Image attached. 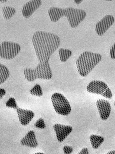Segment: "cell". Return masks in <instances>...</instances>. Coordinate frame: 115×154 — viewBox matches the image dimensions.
Segmentation results:
<instances>
[{
	"label": "cell",
	"mask_w": 115,
	"mask_h": 154,
	"mask_svg": "<svg viewBox=\"0 0 115 154\" xmlns=\"http://www.w3.org/2000/svg\"><path fill=\"white\" fill-rule=\"evenodd\" d=\"M59 55L60 60L63 62H65L71 57L72 52L70 50L67 49H60Z\"/></svg>",
	"instance_id": "obj_16"
},
{
	"label": "cell",
	"mask_w": 115,
	"mask_h": 154,
	"mask_svg": "<svg viewBox=\"0 0 115 154\" xmlns=\"http://www.w3.org/2000/svg\"><path fill=\"white\" fill-rule=\"evenodd\" d=\"M2 11L3 17L6 20H9L11 18L16 12L15 8L7 6L3 7Z\"/></svg>",
	"instance_id": "obj_15"
},
{
	"label": "cell",
	"mask_w": 115,
	"mask_h": 154,
	"mask_svg": "<svg viewBox=\"0 0 115 154\" xmlns=\"http://www.w3.org/2000/svg\"><path fill=\"white\" fill-rule=\"evenodd\" d=\"M21 144L22 146L32 148H36L38 146L36 136L33 131L28 132L26 135L21 141Z\"/></svg>",
	"instance_id": "obj_12"
},
{
	"label": "cell",
	"mask_w": 115,
	"mask_h": 154,
	"mask_svg": "<svg viewBox=\"0 0 115 154\" xmlns=\"http://www.w3.org/2000/svg\"><path fill=\"white\" fill-rule=\"evenodd\" d=\"M21 51L19 45L11 42H3L1 45V57L7 60L13 59Z\"/></svg>",
	"instance_id": "obj_6"
},
{
	"label": "cell",
	"mask_w": 115,
	"mask_h": 154,
	"mask_svg": "<svg viewBox=\"0 0 115 154\" xmlns=\"http://www.w3.org/2000/svg\"><path fill=\"white\" fill-rule=\"evenodd\" d=\"M115 19L111 15H107L97 23L95 31L99 35H103L105 32L114 24Z\"/></svg>",
	"instance_id": "obj_7"
},
{
	"label": "cell",
	"mask_w": 115,
	"mask_h": 154,
	"mask_svg": "<svg viewBox=\"0 0 115 154\" xmlns=\"http://www.w3.org/2000/svg\"><path fill=\"white\" fill-rule=\"evenodd\" d=\"M54 128L56 132L57 139L60 142L64 140L72 131L71 127L60 124L55 125Z\"/></svg>",
	"instance_id": "obj_11"
},
{
	"label": "cell",
	"mask_w": 115,
	"mask_h": 154,
	"mask_svg": "<svg viewBox=\"0 0 115 154\" xmlns=\"http://www.w3.org/2000/svg\"><path fill=\"white\" fill-rule=\"evenodd\" d=\"M36 154H44V153H36Z\"/></svg>",
	"instance_id": "obj_25"
},
{
	"label": "cell",
	"mask_w": 115,
	"mask_h": 154,
	"mask_svg": "<svg viewBox=\"0 0 115 154\" xmlns=\"http://www.w3.org/2000/svg\"><path fill=\"white\" fill-rule=\"evenodd\" d=\"M32 42L39 63L35 69H24L25 78L30 82L38 79H50L53 74L49 61L59 47L60 38L54 33L38 31L33 34Z\"/></svg>",
	"instance_id": "obj_1"
},
{
	"label": "cell",
	"mask_w": 115,
	"mask_h": 154,
	"mask_svg": "<svg viewBox=\"0 0 115 154\" xmlns=\"http://www.w3.org/2000/svg\"><path fill=\"white\" fill-rule=\"evenodd\" d=\"M0 84L1 85L8 79L10 76V73L8 68L1 64H0Z\"/></svg>",
	"instance_id": "obj_14"
},
{
	"label": "cell",
	"mask_w": 115,
	"mask_h": 154,
	"mask_svg": "<svg viewBox=\"0 0 115 154\" xmlns=\"http://www.w3.org/2000/svg\"><path fill=\"white\" fill-rule=\"evenodd\" d=\"M108 154H115V151H111L108 152Z\"/></svg>",
	"instance_id": "obj_24"
},
{
	"label": "cell",
	"mask_w": 115,
	"mask_h": 154,
	"mask_svg": "<svg viewBox=\"0 0 115 154\" xmlns=\"http://www.w3.org/2000/svg\"><path fill=\"white\" fill-rule=\"evenodd\" d=\"M109 55L111 59L115 60V42L110 51Z\"/></svg>",
	"instance_id": "obj_20"
},
{
	"label": "cell",
	"mask_w": 115,
	"mask_h": 154,
	"mask_svg": "<svg viewBox=\"0 0 115 154\" xmlns=\"http://www.w3.org/2000/svg\"><path fill=\"white\" fill-rule=\"evenodd\" d=\"M79 154H88V148H85L83 149L79 153Z\"/></svg>",
	"instance_id": "obj_23"
},
{
	"label": "cell",
	"mask_w": 115,
	"mask_h": 154,
	"mask_svg": "<svg viewBox=\"0 0 115 154\" xmlns=\"http://www.w3.org/2000/svg\"><path fill=\"white\" fill-rule=\"evenodd\" d=\"M87 89L88 92L101 95L104 97L111 99L113 94L107 84L99 80H94L88 84Z\"/></svg>",
	"instance_id": "obj_5"
},
{
	"label": "cell",
	"mask_w": 115,
	"mask_h": 154,
	"mask_svg": "<svg viewBox=\"0 0 115 154\" xmlns=\"http://www.w3.org/2000/svg\"><path fill=\"white\" fill-rule=\"evenodd\" d=\"M42 5V1L40 0H33L27 2L23 7V16L26 18L30 17Z\"/></svg>",
	"instance_id": "obj_9"
},
{
	"label": "cell",
	"mask_w": 115,
	"mask_h": 154,
	"mask_svg": "<svg viewBox=\"0 0 115 154\" xmlns=\"http://www.w3.org/2000/svg\"><path fill=\"white\" fill-rule=\"evenodd\" d=\"M30 94L33 95H35L37 96L41 97L43 95V93L42 90V88L40 86L36 84L30 91Z\"/></svg>",
	"instance_id": "obj_17"
},
{
	"label": "cell",
	"mask_w": 115,
	"mask_h": 154,
	"mask_svg": "<svg viewBox=\"0 0 115 154\" xmlns=\"http://www.w3.org/2000/svg\"><path fill=\"white\" fill-rule=\"evenodd\" d=\"M48 15L51 21L56 23L63 17H66L72 28H75L84 20L87 14L85 11L69 8L62 9L52 7L49 9Z\"/></svg>",
	"instance_id": "obj_2"
},
{
	"label": "cell",
	"mask_w": 115,
	"mask_h": 154,
	"mask_svg": "<svg viewBox=\"0 0 115 154\" xmlns=\"http://www.w3.org/2000/svg\"><path fill=\"white\" fill-rule=\"evenodd\" d=\"M6 94V91L4 89H0V99H1Z\"/></svg>",
	"instance_id": "obj_22"
},
{
	"label": "cell",
	"mask_w": 115,
	"mask_h": 154,
	"mask_svg": "<svg viewBox=\"0 0 115 154\" xmlns=\"http://www.w3.org/2000/svg\"><path fill=\"white\" fill-rule=\"evenodd\" d=\"M53 106L58 114L67 116L70 113L71 107L68 100L63 95L59 93H55L51 97Z\"/></svg>",
	"instance_id": "obj_4"
},
{
	"label": "cell",
	"mask_w": 115,
	"mask_h": 154,
	"mask_svg": "<svg viewBox=\"0 0 115 154\" xmlns=\"http://www.w3.org/2000/svg\"><path fill=\"white\" fill-rule=\"evenodd\" d=\"M6 106L7 107L15 109L18 107L15 98L12 97L10 98L6 102Z\"/></svg>",
	"instance_id": "obj_18"
},
{
	"label": "cell",
	"mask_w": 115,
	"mask_h": 154,
	"mask_svg": "<svg viewBox=\"0 0 115 154\" xmlns=\"http://www.w3.org/2000/svg\"><path fill=\"white\" fill-rule=\"evenodd\" d=\"M90 138L92 146L94 149H98L104 142V140L103 137L96 135L90 136Z\"/></svg>",
	"instance_id": "obj_13"
},
{
	"label": "cell",
	"mask_w": 115,
	"mask_h": 154,
	"mask_svg": "<svg viewBox=\"0 0 115 154\" xmlns=\"http://www.w3.org/2000/svg\"><path fill=\"white\" fill-rule=\"evenodd\" d=\"M36 128L44 129L45 128L46 125L43 119H40L37 121L35 125Z\"/></svg>",
	"instance_id": "obj_19"
},
{
	"label": "cell",
	"mask_w": 115,
	"mask_h": 154,
	"mask_svg": "<svg viewBox=\"0 0 115 154\" xmlns=\"http://www.w3.org/2000/svg\"><path fill=\"white\" fill-rule=\"evenodd\" d=\"M114 105H115V103H114Z\"/></svg>",
	"instance_id": "obj_26"
},
{
	"label": "cell",
	"mask_w": 115,
	"mask_h": 154,
	"mask_svg": "<svg viewBox=\"0 0 115 154\" xmlns=\"http://www.w3.org/2000/svg\"><path fill=\"white\" fill-rule=\"evenodd\" d=\"M96 106L101 119L106 120L110 115L111 107L110 103L107 100L99 99L96 102Z\"/></svg>",
	"instance_id": "obj_8"
},
{
	"label": "cell",
	"mask_w": 115,
	"mask_h": 154,
	"mask_svg": "<svg viewBox=\"0 0 115 154\" xmlns=\"http://www.w3.org/2000/svg\"><path fill=\"white\" fill-rule=\"evenodd\" d=\"M102 59V56L99 54L89 51L81 54L76 63L79 75L82 77L87 76Z\"/></svg>",
	"instance_id": "obj_3"
},
{
	"label": "cell",
	"mask_w": 115,
	"mask_h": 154,
	"mask_svg": "<svg viewBox=\"0 0 115 154\" xmlns=\"http://www.w3.org/2000/svg\"><path fill=\"white\" fill-rule=\"evenodd\" d=\"M63 150L65 154H70L73 152V149L71 147L66 146H64Z\"/></svg>",
	"instance_id": "obj_21"
},
{
	"label": "cell",
	"mask_w": 115,
	"mask_h": 154,
	"mask_svg": "<svg viewBox=\"0 0 115 154\" xmlns=\"http://www.w3.org/2000/svg\"><path fill=\"white\" fill-rule=\"evenodd\" d=\"M16 110L19 121L21 124L25 126L29 124L34 117L35 114L32 111L19 108L16 109Z\"/></svg>",
	"instance_id": "obj_10"
}]
</instances>
